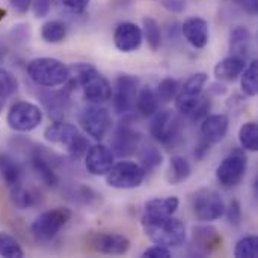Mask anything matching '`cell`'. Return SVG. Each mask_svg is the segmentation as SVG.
<instances>
[{"label": "cell", "instance_id": "6da1fadb", "mask_svg": "<svg viewBox=\"0 0 258 258\" xmlns=\"http://www.w3.org/2000/svg\"><path fill=\"white\" fill-rule=\"evenodd\" d=\"M142 228L147 237L156 245H162L166 248H175L184 243L186 240V225L172 216H142Z\"/></svg>", "mask_w": 258, "mask_h": 258}, {"label": "cell", "instance_id": "7a4b0ae2", "mask_svg": "<svg viewBox=\"0 0 258 258\" xmlns=\"http://www.w3.org/2000/svg\"><path fill=\"white\" fill-rule=\"evenodd\" d=\"M74 71L77 82L83 89L85 98L92 104H103L112 98L109 80L91 63H76L70 68Z\"/></svg>", "mask_w": 258, "mask_h": 258}, {"label": "cell", "instance_id": "3957f363", "mask_svg": "<svg viewBox=\"0 0 258 258\" xmlns=\"http://www.w3.org/2000/svg\"><path fill=\"white\" fill-rule=\"evenodd\" d=\"M27 74L30 80L42 88H56L65 85L70 77V68L54 57H36L27 63Z\"/></svg>", "mask_w": 258, "mask_h": 258}, {"label": "cell", "instance_id": "277c9868", "mask_svg": "<svg viewBox=\"0 0 258 258\" xmlns=\"http://www.w3.org/2000/svg\"><path fill=\"white\" fill-rule=\"evenodd\" d=\"M71 216V210L65 207H56L44 212L30 225V233L38 242H48L60 233V230L70 222Z\"/></svg>", "mask_w": 258, "mask_h": 258}, {"label": "cell", "instance_id": "5b68a950", "mask_svg": "<svg viewBox=\"0 0 258 258\" xmlns=\"http://www.w3.org/2000/svg\"><path fill=\"white\" fill-rule=\"evenodd\" d=\"M192 210L200 222H213L224 216L225 203L215 189L201 187L192 197Z\"/></svg>", "mask_w": 258, "mask_h": 258}, {"label": "cell", "instance_id": "8992f818", "mask_svg": "<svg viewBox=\"0 0 258 258\" xmlns=\"http://www.w3.org/2000/svg\"><path fill=\"white\" fill-rule=\"evenodd\" d=\"M150 135L166 147H175L181 138L180 119L172 113V110H157L150 122Z\"/></svg>", "mask_w": 258, "mask_h": 258}, {"label": "cell", "instance_id": "52a82bcc", "mask_svg": "<svg viewBox=\"0 0 258 258\" xmlns=\"http://www.w3.org/2000/svg\"><path fill=\"white\" fill-rule=\"evenodd\" d=\"M145 171L139 163L122 160L119 163H113L110 171L106 174V183L107 186L113 189H136L139 187L145 180Z\"/></svg>", "mask_w": 258, "mask_h": 258}, {"label": "cell", "instance_id": "ba28073f", "mask_svg": "<svg viewBox=\"0 0 258 258\" xmlns=\"http://www.w3.org/2000/svg\"><path fill=\"white\" fill-rule=\"evenodd\" d=\"M6 121L14 132H20V133L32 132L41 124L42 110L33 103L18 101L11 106Z\"/></svg>", "mask_w": 258, "mask_h": 258}, {"label": "cell", "instance_id": "9c48e42d", "mask_svg": "<svg viewBox=\"0 0 258 258\" xmlns=\"http://www.w3.org/2000/svg\"><path fill=\"white\" fill-rule=\"evenodd\" d=\"M79 119L85 133L95 141L104 139L112 128V115L106 107L100 104L83 109Z\"/></svg>", "mask_w": 258, "mask_h": 258}, {"label": "cell", "instance_id": "30bf717a", "mask_svg": "<svg viewBox=\"0 0 258 258\" xmlns=\"http://www.w3.org/2000/svg\"><path fill=\"white\" fill-rule=\"evenodd\" d=\"M138 88H139V80L132 74H119L116 77L112 95H113V109L118 115H125L135 107Z\"/></svg>", "mask_w": 258, "mask_h": 258}, {"label": "cell", "instance_id": "8fae6325", "mask_svg": "<svg viewBox=\"0 0 258 258\" xmlns=\"http://www.w3.org/2000/svg\"><path fill=\"white\" fill-rule=\"evenodd\" d=\"M246 168H248L246 157L242 153L236 151L219 163L216 169V180L222 187L227 189L234 187L243 180L246 174Z\"/></svg>", "mask_w": 258, "mask_h": 258}, {"label": "cell", "instance_id": "7c38bea8", "mask_svg": "<svg viewBox=\"0 0 258 258\" xmlns=\"http://www.w3.org/2000/svg\"><path fill=\"white\" fill-rule=\"evenodd\" d=\"M142 138L141 133H138L136 130H133L130 125H119L113 135L112 139V153L113 156L124 159V157H130L138 151V147L141 144Z\"/></svg>", "mask_w": 258, "mask_h": 258}, {"label": "cell", "instance_id": "4fadbf2b", "mask_svg": "<svg viewBox=\"0 0 258 258\" xmlns=\"http://www.w3.org/2000/svg\"><path fill=\"white\" fill-rule=\"evenodd\" d=\"M142 39H144L142 29L132 21L119 23L115 29V33H113L115 47L122 53L136 51L141 47Z\"/></svg>", "mask_w": 258, "mask_h": 258}, {"label": "cell", "instance_id": "5bb4252c", "mask_svg": "<svg viewBox=\"0 0 258 258\" xmlns=\"http://www.w3.org/2000/svg\"><path fill=\"white\" fill-rule=\"evenodd\" d=\"M130 240L118 233H98L92 239V246L104 255H124L130 249Z\"/></svg>", "mask_w": 258, "mask_h": 258}, {"label": "cell", "instance_id": "9a60e30c", "mask_svg": "<svg viewBox=\"0 0 258 258\" xmlns=\"http://www.w3.org/2000/svg\"><path fill=\"white\" fill-rule=\"evenodd\" d=\"M113 159L115 156L112 150H109L103 144H97L86 151L85 165L89 174L100 177V175H106L110 171V168L113 166Z\"/></svg>", "mask_w": 258, "mask_h": 258}, {"label": "cell", "instance_id": "2e32d148", "mask_svg": "<svg viewBox=\"0 0 258 258\" xmlns=\"http://www.w3.org/2000/svg\"><path fill=\"white\" fill-rule=\"evenodd\" d=\"M181 32L186 41L195 48H204L209 44V23L201 17H190L183 23Z\"/></svg>", "mask_w": 258, "mask_h": 258}, {"label": "cell", "instance_id": "e0dca14e", "mask_svg": "<svg viewBox=\"0 0 258 258\" xmlns=\"http://www.w3.org/2000/svg\"><path fill=\"white\" fill-rule=\"evenodd\" d=\"M192 240L201 254H212L222 246V236L212 225H198L194 228Z\"/></svg>", "mask_w": 258, "mask_h": 258}, {"label": "cell", "instance_id": "ac0fdd59", "mask_svg": "<svg viewBox=\"0 0 258 258\" xmlns=\"http://www.w3.org/2000/svg\"><path fill=\"white\" fill-rule=\"evenodd\" d=\"M228 127H230V119L227 115L224 113L207 115L201 125L203 139H206L210 144H218L227 136Z\"/></svg>", "mask_w": 258, "mask_h": 258}, {"label": "cell", "instance_id": "d6986e66", "mask_svg": "<svg viewBox=\"0 0 258 258\" xmlns=\"http://www.w3.org/2000/svg\"><path fill=\"white\" fill-rule=\"evenodd\" d=\"M41 103L44 106V109L48 112V115L56 119V121H62L65 112L70 107V95L68 91L62 89V91H47L41 94Z\"/></svg>", "mask_w": 258, "mask_h": 258}, {"label": "cell", "instance_id": "ffe728a7", "mask_svg": "<svg viewBox=\"0 0 258 258\" xmlns=\"http://www.w3.org/2000/svg\"><path fill=\"white\" fill-rule=\"evenodd\" d=\"M246 67V59L236 56V54H230L225 59L219 60L215 67V76L219 80L224 82H234L240 77V74L243 73Z\"/></svg>", "mask_w": 258, "mask_h": 258}, {"label": "cell", "instance_id": "44dd1931", "mask_svg": "<svg viewBox=\"0 0 258 258\" xmlns=\"http://www.w3.org/2000/svg\"><path fill=\"white\" fill-rule=\"evenodd\" d=\"M77 135H79L77 127L63 121L53 122L44 132L45 141H48L50 144H57V145H65V147H68L76 139Z\"/></svg>", "mask_w": 258, "mask_h": 258}, {"label": "cell", "instance_id": "7402d4cb", "mask_svg": "<svg viewBox=\"0 0 258 258\" xmlns=\"http://www.w3.org/2000/svg\"><path fill=\"white\" fill-rule=\"evenodd\" d=\"M32 162V168L36 172V175L39 177V180L48 186V187H56L59 184V177L53 168V165L47 160L45 156H42L39 151H35L30 157Z\"/></svg>", "mask_w": 258, "mask_h": 258}, {"label": "cell", "instance_id": "603a6c76", "mask_svg": "<svg viewBox=\"0 0 258 258\" xmlns=\"http://www.w3.org/2000/svg\"><path fill=\"white\" fill-rule=\"evenodd\" d=\"M251 42H252V35L246 27L237 26L231 30V33H230V51H231V54H236V56L246 59V56L251 51Z\"/></svg>", "mask_w": 258, "mask_h": 258}, {"label": "cell", "instance_id": "cb8c5ba5", "mask_svg": "<svg viewBox=\"0 0 258 258\" xmlns=\"http://www.w3.org/2000/svg\"><path fill=\"white\" fill-rule=\"evenodd\" d=\"M180 206V200L177 197H168V198H154L145 204V215L150 216H172Z\"/></svg>", "mask_w": 258, "mask_h": 258}, {"label": "cell", "instance_id": "d4e9b609", "mask_svg": "<svg viewBox=\"0 0 258 258\" xmlns=\"http://www.w3.org/2000/svg\"><path fill=\"white\" fill-rule=\"evenodd\" d=\"M135 106H138V110L142 116H153L159 110V97L156 91L150 86H144L141 91H138Z\"/></svg>", "mask_w": 258, "mask_h": 258}, {"label": "cell", "instance_id": "484cf974", "mask_svg": "<svg viewBox=\"0 0 258 258\" xmlns=\"http://www.w3.org/2000/svg\"><path fill=\"white\" fill-rule=\"evenodd\" d=\"M192 174V166L187 159L183 156H174L169 162V171H168V181L171 184H180L186 181Z\"/></svg>", "mask_w": 258, "mask_h": 258}, {"label": "cell", "instance_id": "4316f807", "mask_svg": "<svg viewBox=\"0 0 258 258\" xmlns=\"http://www.w3.org/2000/svg\"><path fill=\"white\" fill-rule=\"evenodd\" d=\"M0 174L9 187L21 183V175H23L21 166L11 156H6V154L0 156Z\"/></svg>", "mask_w": 258, "mask_h": 258}, {"label": "cell", "instance_id": "83f0119b", "mask_svg": "<svg viewBox=\"0 0 258 258\" xmlns=\"http://www.w3.org/2000/svg\"><path fill=\"white\" fill-rule=\"evenodd\" d=\"M240 85L242 91L248 97H255L258 92V62L252 59L248 67H245L243 73L240 74Z\"/></svg>", "mask_w": 258, "mask_h": 258}, {"label": "cell", "instance_id": "f1b7e54d", "mask_svg": "<svg viewBox=\"0 0 258 258\" xmlns=\"http://www.w3.org/2000/svg\"><path fill=\"white\" fill-rule=\"evenodd\" d=\"M67 32H68V27H67V24L63 21L51 20V21H47L42 26L41 36L48 44H57V42H60V41L65 39Z\"/></svg>", "mask_w": 258, "mask_h": 258}, {"label": "cell", "instance_id": "f546056e", "mask_svg": "<svg viewBox=\"0 0 258 258\" xmlns=\"http://www.w3.org/2000/svg\"><path fill=\"white\" fill-rule=\"evenodd\" d=\"M11 203L18 210H27L36 204V197L32 190L26 189L20 183V184L11 187Z\"/></svg>", "mask_w": 258, "mask_h": 258}, {"label": "cell", "instance_id": "4dcf8cb0", "mask_svg": "<svg viewBox=\"0 0 258 258\" xmlns=\"http://www.w3.org/2000/svg\"><path fill=\"white\" fill-rule=\"evenodd\" d=\"M142 24H144V30H142V35L145 36V39L148 41V45L151 50H159L160 45H162V30H160V26L159 23L151 18V17H145L142 20Z\"/></svg>", "mask_w": 258, "mask_h": 258}, {"label": "cell", "instance_id": "1f68e13d", "mask_svg": "<svg viewBox=\"0 0 258 258\" xmlns=\"http://www.w3.org/2000/svg\"><path fill=\"white\" fill-rule=\"evenodd\" d=\"M139 160L142 169L145 171V174H148L163 163V154L156 147H145L139 151Z\"/></svg>", "mask_w": 258, "mask_h": 258}, {"label": "cell", "instance_id": "d6a6232c", "mask_svg": "<svg viewBox=\"0 0 258 258\" xmlns=\"http://www.w3.org/2000/svg\"><path fill=\"white\" fill-rule=\"evenodd\" d=\"M239 142L243 150L246 151H257L258 150V125L257 122H246L240 127L239 132Z\"/></svg>", "mask_w": 258, "mask_h": 258}, {"label": "cell", "instance_id": "836d02e7", "mask_svg": "<svg viewBox=\"0 0 258 258\" xmlns=\"http://www.w3.org/2000/svg\"><path fill=\"white\" fill-rule=\"evenodd\" d=\"M0 257L21 258L24 257V251L20 243L11 234L0 231Z\"/></svg>", "mask_w": 258, "mask_h": 258}, {"label": "cell", "instance_id": "e575fe53", "mask_svg": "<svg viewBox=\"0 0 258 258\" xmlns=\"http://www.w3.org/2000/svg\"><path fill=\"white\" fill-rule=\"evenodd\" d=\"M234 255L237 258H257L258 257V237L246 236L240 239L236 245Z\"/></svg>", "mask_w": 258, "mask_h": 258}, {"label": "cell", "instance_id": "d590c367", "mask_svg": "<svg viewBox=\"0 0 258 258\" xmlns=\"http://www.w3.org/2000/svg\"><path fill=\"white\" fill-rule=\"evenodd\" d=\"M67 195H68V198L71 201L79 203V204H91L95 200V197H97V194L91 187H86V186L79 184V183L73 184L67 190Z\"/></svg>", "mask_w": 258, "mask_h": 258}, {"label": "cell", "instance_id": "8d00e7d4", "mask_svg": "<svg viewBox=\"0 0 258 258\" xmlns=\"http://www.w3.org/2000/svg\"><path fill=\"white\" fill-rule=\"evenodd\" d=\"M201 98H203L201 94L200 95H190V94L181 92L175 100V107H177V110L180 113H183L186 116H190L197 110L198 104L201 103Z\"/></svg>", "mask_w": 258, "mask_h": 258}, {"label": "cell", "instance_id": "74e56055", "mask_svg": "<svg viewBox=\"0 0 258 258\" xmlns=\"http://www.w3.org/2000/svg\"><path fill=\"white\" fill-rule=\"evenodd\" d=\"M177 91H178V82L172 77H166L159 83L156 94L159 97V101L171 103L177 97Z\"/></svg>", "mask_w": 258, "mask_h": 258}, {"label": "cell", "instance_id": "f35d334b", "mask_svg": "<svg viewBox=\"0 0 258 258\" xmlns=\"http://www.w3.org/2000/svg\"><path fill=\"white\" fill-rule=\"evenodd\" d=\"M209 82V76L206 73H197L192 74L183 85V92L184 94H190V95H200L206 86V83Z\"/></svg>", "mask_w": 258, "mask_h": 258}, {"label": "cell", "instance_id": "ab89813d", "mask_svg": "<svg viewBox=\"0 0 258 258\" xmlns=\"http://www.w3.org/2000/svg\"><path fill=\"white\" fill-rule=\"evenodd\" d=\"M18 88L17 79L8 71L0 68V98H8L12 94H15Z\"/></svg>", "mask_w": 258, "mask_h": 258}, {"label": "cell", "instance_id": "60d3db41", "mask_svg": "<svg viewBox=\"0 0 258 258\" xmlns=\"http://www.w3.org/2000/svg\"><path fill=\"white\" fill-rule=\"evenodd\" d=\"M88 148H89V144H88V139L85 138V136H82L80 133L76 136V139L67 147V150H68V154L73 157V159H80L82 156H85L86 154V151H88Z\"/></svg>", "mask_w": 258, "mask_h": 258}, {"label": "cell", "instance_id": "b9f144b4", "mask_svg": "<svg viewBox=\"0 0 258 258\" xmlns=\"http://www.w3.org/2000/svg\"><path fill=\"white\" fill-rule=\"evenodd\" d=\"M224 215H227V219H228V224L233 225V227H239L240 222H242V207L239 204L237 200H233L228 207H225V212Z\"/></svg>", "mask_w": 258, "mask_h": 258}, {"label": "cell", "instance_id": "7bdbcfd3", "mask_svg": "<svg viewBox=\"0 0 258 258\" xmlns=\"http://www.w3.org/2000/svg\"><path fill=\"white\" fill-rule=\"evenodd\" d=\"M59 2L62 3L63 8H67L73 14H83L91 3V0H59Z\"/></svg>", "mask_w": 258, "mask_h": 258}, {"label": "cell", "instance_id": "ee69618b", "mask_svg": "<svg viewBox=\"0 0 258 258\" xmlns=\"http://www.w3.org/2000/svg\"><path fill=\"white\" fill-rule=\"evenodd\" d=\"M210 107H212V103H210V100L207 98V97H204L203 95V98H201V103L198 104V107H197V110L189 116L192 121H200V119H203V118H206L207 115H209V112H210Z\"/></svg>", "mask_w": 258, "mask_h": 258}, {"label": "cell", "instance_id": "f6af8a7d", "mask_svg": "<svg viewBox=\"0 0 258 258\" xmlns=\"http://www.w3.org/2000/svg\"><path fill=\"white\" fill-rule=\"evenodd\" d=\"M144 258H169L171 257V251L166 248V246H162V245H156V246H151L148 249L144 251L142 254Z\"/></svg>", "mask_w": 258, "mask_h": 258}, {"label": "cell", "instance_id": "bcb514c9", "mask_svg": "<svg viewBox=\"0 0 258 258\" xmlns=\"http://www.w3.org/2000/svg\"><path fill=\"white\" fill-rule=\"evenodd\" d=\"M51 2L53 0H33V12H35V17L42 18V17L48 15V12L51 9Z\"/></svg>", "mask_w": 258, "mask_h": 258}, {"label": "cell", "instance_id": "7dc6e473", "mask_svg": "<svg viewBox=\"0 0 258 258\" xmlns=\"http://www.w3.org/2000/svg\"><path fill=\"white\" fill-rule=\"evenodd\" d=\"M160 2L165 9L174 14H180L186 9V0H160Z\"/></svg>", "mask_w": 258, "mask_h": 258}, {"label": "cell", "instance_id": "c3c4849f", "mask_svg": "<svg viewBox=\"0 0 258 258\" xmlns=\"http://www.w3.org/2000/svg\"><path fill=\"white\" fill-rule=\"evenodd\" d=\"M237 6H240L249 15H255L258 11V0H234Z\"/></svg>", "mask_w": 258, "mask_h": 258}, {"label": "cell", "instance_id": "681fc988", "mask_svg": "<svg viewBox=\"0 0 258 258\" xmlns=\"http://www.w3.org/2000/svg\"><path fill=\"white\" fill-rule=\"evenodd\" d=\"M210 142H207L206 139H203L200 144H198V147H197V150H195V157L198 159V160H203L209 153H210Z\"/></svg>", "mask_w": 258, "mask_h": 258}, {"label": "cell", "instance_id": "f907efd6", "mask_svg": "<svg viewBox=\"0 0 258 258\" xmlns=\"http://www.w3.org/2000/svg\"><path fill=\"white\" fill-rule=\"evenodd\" d=\"M9 2H11L12 8L20 14H26L32 5V0H9Z\"/></svg>", "mask_w": 258, "mask_h": 258}, {"label": "cell", "instance_id": "816d5d0a", "mask_svg": "<svg viewBox=\"0 0 258 258\" xmlns=\"http://www.w3.org/2000/svg\"><path fill=\"white\" fill-rule=\"evenodd\" d=\"M210 91H212V92H215L216 95H222V94H225V92H227V86H225V85H219V83H218V85H213V86L210 88Z\"/></svg>", "mask_w": 258, "mask_h": 258}, {"label": "cell", "instance_id": "f5cc1de1", "mask_svg": "<svg viewBox=\"0 0 258 258\" xmlns=\"http://www.w3.org/2000/svg\"><path fill=\"white\" fill-rule=\"evenodd\" d=\"M5 103H6V98H0V113H2V110L5 107Z\"/></svg>", "mask_w": 258, "mask_h": 258}, {"label": "cell", "instance_id": "db71d44e", "mask_svg": "<svg viewBox=\"0 0 258 258\" xmlns=\"http://www.w3.org/2000/svg\"><path fill=\"white\" fill-rule=\"evenodd\" d=\"M5 15H6V11L5 9H0V21L5 18Z\"/></svg>", "mask_w": 258, "mask_h": 258}, {"label": "cell", "instance_id": "11a10c76", "mask_svg": "<svg viewBox=\"0 0 258 258\" xmlns=\"http://www.w3.org/2000/svg\"><path fill=\"white\" fill-rule=\"evenodd\" d=\"M3 57H5V56H3V53H2V51H0V63H2V62H3Z\"/></svg>", "mask_w": 258, "mask_h": 258}]
</instances>
